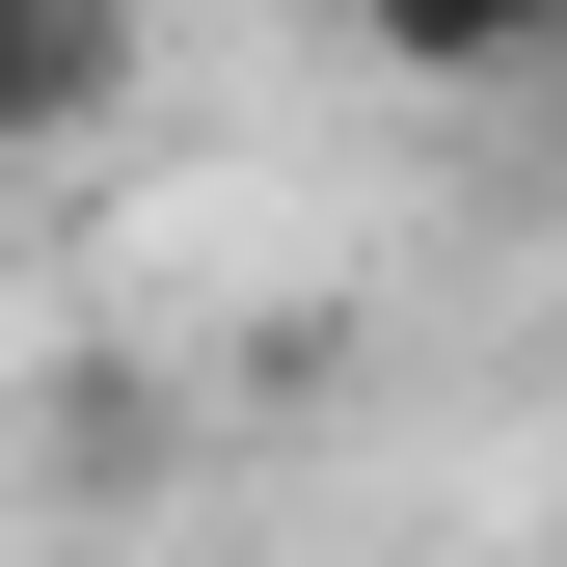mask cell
I'll use <instances>...</instances> for the list:
<instances>
[{
	"mask_svg": "<svg viewBox=\"0 0 567 567\" xmlns=\"http://www.w3.org/2000/svg\"><path fill=\"white\" fill-rule=\"evenodd\" d=\"M351 54H379V82H540L567 0H351Z\"/></svg>",
	"mask_w": 567,
	"mask_h": 567,
	"instance_id": "2",
	"label": "cell"
},
{
	"mask_svg": "<svg viewBox=\"0 0 567 567\" xmlns=\"http://www.w3.org/2000/svg\"><path fill=\"white\" fill-rule=\"evenodd\" d=\"M135 54H163L135 0H0V189H28V163H82V135L135 109Z\"/></svg>",
	"mask_w": 567,
	"mask_h": 567,
	"instance_id": "1",
	"label": "cell"
}]
</instances>
